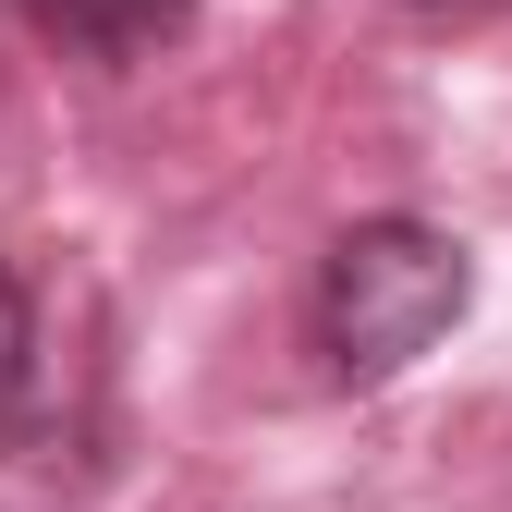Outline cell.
I'll list each match as a JSON object with an SVG mask.
<instances>
[{
  "label": "cell",
  "instance_id": "6da1fadb",
  "mask_svg": "<svg viewBox=\"0 0 512 512\" xmlns=\"http://www.w3.org/2000/svg\"><path fill=\"white\" fill-rule=\"evenodd\" d=\"M464 305H476V256L439 220H415V208H378V220H354L317 256L305 330H317V366H330L342 391H391L415 354L452 342Z\"/></svg>",
  "mask_w": 512,
  "mask_h": 512
},
{
  "label": "cell",
  "instance_id": "7a4b0ae2",
  "mask_svg": "<svg viewBox=\"0 0 512 512\" xmlns=\"http://www.w3.org/2000/svg\"><path fill=\"white\" fill-rule=\"evenodd\" d=\"M13 25L49 37L61 61H98V74H135L171 37H196V0H13Z\"/></svg>",
  "mask_w": 512,
  "mask_h": 512
},
{
  "label": "cell",
  "instance_id": "3957f363",
  "mask_svg": "<svg viewBox=\"0 0 512 512\" xmlns=\"http://www.w3.org/2000/svg\"><path fill=\"white\" fill-rule=\"evenodd\" d=\"M25 378H37V305H25V269L0 256V439L25 427Z\"/></svg>",
  "mask_w": 512,
  "mask_h": 512
},
{
  "label": "cell",
  "instance_id": "277c9868",
  "mask_svg": "<svg viewBox=\"0 0 512 512\" xmlns=\"http://www.w3.org/2000/svg\"><path fill=\"white\" fill-rule=\"evenodd\" d=\"M391 13H452V25H476V13H512V0H391Z\"/></svg>",
  "mask_w": 512,
  "mask_h": 512
}]
</instances>
